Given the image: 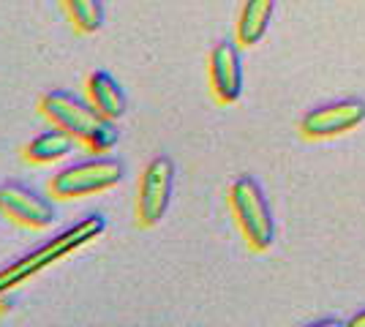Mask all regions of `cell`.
<instances>
[{
  "mask_svg": "<svg viewBox=\"0 0 365 327\" xmlns=\"http://www.w3.org/2000/svg\"><path fill=\"white\" fill-rule=\"evenodd\" d=\"M38 109L52 125L66 128L76 142H82L91 153H107L118 145V125L109 120L107 115H101L91 104V98H76L68 90H49L41 95Z\"/></svg>",
  "mask_w": 365,
  "mask_h": 327,
  "instance_id": "6da1fadb",
  "label": "cell"
},
{
  "mask_svg": "<svg viewBox=\"0 0 365 327\" xmlns=\"http://www.w3.org/2000/svg\"><path fill=\"white\" fill-rule=\"evenodd\" d=\"M104 229H107L104 216H101V213H91V216H85L82 221H76L74 227H68V229H63L61 234H55L52 240L41 243L38 249H33L28 256H22V259L11 262L9 267H3V270H0V297L6 295V292H11L14 286H19L22 281H28V279H33L36 273H41V270L49 267L52 262L68 256V254L76 251L79 246L91 243L93 237H98Z\"/></svg>",
  "mask_w": 365,
  "mask_h": 327,
  "instance_id": "7a4b0ae2",
  "label": "cell"
},
{
  "mask_svg": "<svg viewBox=\"0 0 365 327\" xmlns=\"http://www.w3.org/2000/svg\"><path fill=\"white\" fill-rule=\"evenodd\" d=\"M123 177H125V164L120 158H109L98 153L96 158L63 167L49 180V191L55 199H79V197H91V194L115 188Z\"/></svg>",
  "mask_w": 365,
  "mask_h": 327,
  "instance_id": "3957f363",
  "label": "cell"
},
{
  "mask_svg": "<svg viewBox=\"0 0 365 327\" xmlns=\"http://www.w3.org/2000/svg\"><path fill=\"white\" fill-rule=\"evenodd\" d=\"M229 202H232V210H235V218H237V224L243 229L245 240L257 251L270 249L275 237V224L273 216H270V207H267V199H264L262 188L257 186V180L240 177L229 191Z\"/></svg>",
  "mask_w": 365,
  "mask_h": 327,
  "instance_id": "277c9868",
  "label": "cell"
},
{
  "mask_svg": "<svg viewBox=\"0 0 365 327\" xmlns=\"http://www.w3.org/2000/svg\"><path fill=\"white\" fill-rule=\"evenodd\" d=\"M175 186V164L169 156H155L142 172L137 188V221L142 227H155L167 216Z\"/></svg>",
  "mask_w": 365,
  "mask_h": 327,
  "instance_id": "5b68a950",
  "label": "cell"
},
{
  "mask_svg": "<svg viewBox=\"0 0 365 327\" xmlns=\"http://www.w3.org/2000/svg\"><path fill=\"white\" fill-rule=\"evenodd\" d=\"M0 210L19 227H31V229H46L58 221V210H55L52 199H46L44 194L22 186V183L0 186Z\"/></svg>",
  "mask_w": 365,
  "mask_h": 327,
  "instance_id": "8992f818",
  "label": "cell"
},
{
  "mask_svg": "<svg viewBox=\"0 0 365 327\" xmlns=\"http://www.w3.org/2000/svg\"><path fill=\"white\" fill-rule=\"evenodd\" d=\"M365 118V104L363 101H341V104H330V107H322L308 112L303 118L305 137L311 140H319V137H335V134H344L351 131L354 125H360Z\"/></svg>",
  "mask_w": 365,
  "mask_h": 327,
  "instance_id": "52a82bcc",
  "label": "cell"
},
{
  "mask_svg": "<svg viewBox=\"0 0 365 327\" xmlns=\"http://www.w3.org/2000/svg\"><path fill=\"white\" fill-rule=\"evenodd\" d=\"M210 85H213L218 101L232 104L243 93V63L240 52L232 41H221L210 52Z\"/></svg>",
  "mask_w": 365,
  "mask_h": 327,
  "instance_id": "ba28073f",
  "label": "cell"
},
{
  "mask_svg": "<svg viewBox=\"0 0 365 327\" xmlns=\"http://www.w3.org/2000/svg\"><path fill=\"white\" fill-rule=\"evenodd\" d=\"M88 98L101 115H107L109 120H120L125 109H128V98L118 85V79L109 71H101V68L88 77Z\"/></svg>",
  "mask_w": 365,
  "mask_h": 327,
  "instance_id": "9c48e42d",
  "label": "cell"
},
{
  "mask_svg": "<svg viewBox=\"0 0 365 327\" xmlns=\"http://www.w3.org/2000/svg\"><path fill=\"white\" fill-rule=\"evenodd\" d=\"M74 145H76V140L66 128L52 125V128H46L41 134H36V137L25 145L22 156L28 158L31 164H55V161H61V158L71 156Z\"/></svg>",
  "mask_w": 365,
  "mask_h": 327,
  "instance_id": "30bf717a",
  "label": "cell"
},
{
  "mask_svg": "<svg viewBox=\"0 0 365 327\" xmlns=\"http://www.w3.org/2000/svg\"><path fill=\"white\" fill-rule=\"evenodd\" d=\"M275 0H245L240 19H237V41L243 47H254L262 41V36L270 25Z\"/></svg>",
  "mask_w": 365,
  "mask_h": 327,
  "instance_id": "8fae6325",
  "label": "cell"
},
{
  "mask_svg": "<svg viewBox=\"0 0 365 327\" xmlns=\"http://www.w3.org/2000/svg\"><path fill=\"white\" fill-rule=\"evenodd\" d=\"M63 9L79 33L91 36L104 25V0H63Z\"/></svg>",
  "mask_w": 365,
  "mask_h": 327,
  "instance_id": "7c38bea8",
  "label": "cell"
},
{
  "mask_svg": "<svg viewBox=\"0 0 365 327\" xmlns=\"http://www.w3.org/2000/svg\"><path fill=\"white\" fill-rule=\"evenodd\" d=\"M351 327H365V311L360 313V316H354V319H351Z\"/></svg>",
  "mask_w": 365,
  "mask_h": 327,
  "instance_id": "4fadbf2b",
  "label": "cell"
},
{
  "mask_svg": "<svg viewBox=\"0 0 365 327\" xmlns=\"http://www.w3.org/2000/svg\"><path fill=\"white\" fill-rule=\"evenodd\" d=\"M0 216H3V210H0Z\"/></svg>",
  "mask_w": 365,
  "mask_h": 327,
  "instance_id": "5bb4252c",
  "label": "cell"
}]
</instances>
